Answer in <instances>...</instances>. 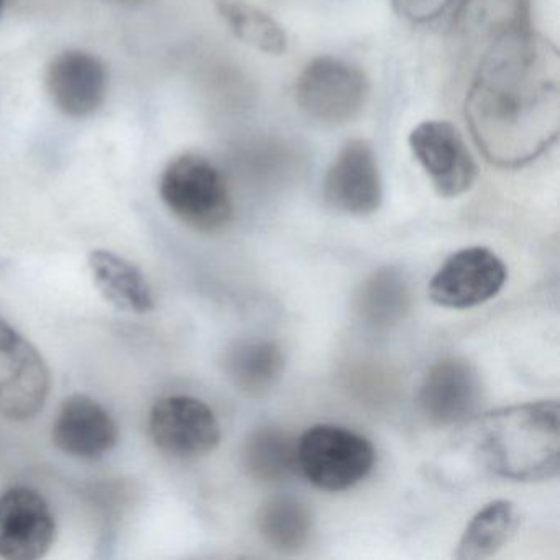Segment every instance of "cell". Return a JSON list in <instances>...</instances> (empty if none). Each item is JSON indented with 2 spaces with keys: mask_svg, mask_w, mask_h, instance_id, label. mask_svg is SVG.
<instances>
[{
  "mask_svg": "<svg viewBox=\"0 0 560 560\" xmlns=\"http://www.w3.org/2000/svg\"><path fill=\"white\" fill-rule=\"evenodd\" d=\"M471 139L488 163L521 168L556 143L560 130V57L529 28L485 50L465 100Z\"/></svg>",
  "mask_w": 560,
  "mask_h": 560,
  "instance_id": "1",
  "label": "cell"
},
{
  "mask_svg": "<svg viewBox=\"0 0 560 560\" xmlns=\"http://www.w3.org/2000/svg\"><path fill=\"white\" fill-rule=\"evenodd\" d=\"M478 455L498 477L542 481L560 467L559 402L537 401L488 412L478 422Z\"/></svg>",
  "mask_w": 560,
  "mask_h": 560,
  "instance_id": "2",
  "label": "cell"
},
{
  "mask_svg": "<svg viewBox=\"0 0 560 560\" xmlns=\"http://www.w3.org/2000/svg\"><path fill=\"white\" fill-rule=\"evenodd\" d=\"M160 196L166 208L195 231H221L234 215L221 170L196 153H185L168 163L160 179Z\"/></svg>",
  "mask_w": 560,
  "mask_h": 560,
  "instance_id": "3",
  "label": "cell"
},
{
  "mask_svg": "<svg viewBox=\"0 0 560 560\" xmlns=\"http://www.w3.org/2000/svg\"><path fill=\"white\" fill-rule=\"evenodd\" d=\"M375 457L369 439L340 425H313L298 439V470L324 491L355 487L369 477Z\"/></svg>",
  "mask_w": 560,
  "mask_h": 560,
  "instance_id": "4",
  "label": "cell"
},
{
  "mask_svg": "<svg viewBox=\"0 0 560 560\" xmlns=\"http://www.w3.org/2000/svg\"><path fill=\"white\" fill-rule=\"evenodd\" d=\"M369 97L366 74L340 58H316L298 78V106L310 119L324 126L352 122L365 109Z\"/></svg>",
  "mask_w": 560,
  "mask_h": 560,
  "instance_id": "5",
  "label": "cell"
},
{
  "mask_svg": "<svg viewBox=\"0 0 560 560\" xmlns=\"http://www.w3.org/2000/svg\"><path fill=\"white\" fill-rule=\"evenodd\" d=\"M51 375L37 347L0 317V416L27 421L44 409Z\"/></svg>",
  "mask_w": 560,
  "mask_h": 560,
  "instance_id": "6",
  "label": "cell"
},
{
  "mask_svg": "<svg viewBox=\"0 0 560 560\" xmlns=\"http://www.w3.org/2000/svg\"><path fill=\"white\" fill-rule=\"evenodd\" d=\"M149 432L163 454L175 458H199L221 442V424L214 411L192 396H166L150 412Z\"/></svg>",
  "mask_w": 560,
  "mask_h": 560,
  "instance_id": "7",
  "label": "cell"
},
{
  "mask_svg": "<svg viewBox=\"0 0 560 560\" xmlns=\"http://www.w3.org/2000/svg\"><path fill=\"white\" fill-rule=\"evenodd\" d=\"M409 149L442 198L470 191L478 168L455 126L447 120H425L409 133Z\"/></svg>",
  "mask_w": 560,
  "mask_h": 560,
  "instance_id": "8",
  "label": "cell"
},
{
  "mask_svg": "<svg viewBox=\"0 0 560 560\" xmlns=\"http://www.w3.org/2000/svg\"><path fill=\"white\" fill-rule=\"evenodd\" d=\"M506 281V267L485 247H470L447 258L429 283L438 306L468 310L493 300Z\"/></svg>",
  "mask_w": 560,
  "mask_h": 560,
  "instance_id": "9",
  "label": "cell"
},
{
  "mask_svg": "<svg viewBox=\"0 0 560 560\" xmlns=\"http://www.w3.org/2000/svg\"><path fill=\"white\" fill-rule=\"evenodd\" d=\"M55 537L54 511L38 491L18 487L0 494V559H42Z\"/></svg>",
  "mask_w": 560,
  "mask_h": 560,
  "instance_id": "10",
  "label": "cell"
},
{
  "mask_svg": "<svg viewBox=\"0 0 560 560\" xmlns=\"http://www.w3.org/2000/svg\"><path fill=\"white\" fill-rule=\"evenodd\" d=\"M327 205L343 214L363 215L378 211L383 183L372 143L363 139L347 142L324 176Z\"/></svg>",
  "mask_w": 560,
  "mask_h": 560,
  "instance_id": "11",
  "label": "cell"
},
{
  "mask_svg": "<svg viewBox=\"0 0 560 560\" xmlns=\"http://www.w3.org/2000/svg\"><path fill=\"white\" fill-rule=\"evenodd\" d=\"M483 401V385L467 360L451 357L429 369L419 388L422 415L435 425H455L477 416Z\"/></svg>",
  "mask_w": 560,
  "mask_h": 560,
  "instance_id": "12",
  "label": "cell"
},
{
  "mask_svg": "<svg viewBox=\"0 0 560 560\" xmlns=\"http://www.w3.org/2000/svg\"><path fill=\"white\" fill-rule=\"evenodd\" d=\"M54 444L81 460H100L116 448L119 428L110 412L88 395L68 396L51 429Z\"/></svg>",
  "mask_w": 560,
  "mask_h": 560,
  "instance_id": "13",
  "label": "cell"
},
{
  "mask_svg": "<svg viewBox=\"0 0 560 560\" xmlns=\"http://www.w3.org/2000/svg\"><path fill=\"white\" fill-rule=\"evenodd\" d=\"M106 67L100 58L81 50L58 55L47 70V88L55 106L81 119L96 113L107 96Z\"/></svg>",
  "mask_w": 560,
  "mask_h": 560,
  "instance_id": "14",
  "label": "cell"
},
{
  "mask_svg": "<svg viewBox=\"0 0 560 560\" xmlns=\"http://www.w3.org/2000/svg\"><path fill=\"white\" fill-rule=\"evenodd\" d=\"M94 283L114 307L129 313H150L155 306L152 288L142 271L109 250H94L90 255Z\"/></svg>",
  "mask_w": 560,
  "mask_h": 560,
  "instance_id": "15",
  "label": "cell"
},
{
  "mask_svg": "<svg viewBox=\"0 0 560 560\" xmlns=\"http://www.w3.org/2000/svg\"><path fill=\"white\" fill-rule=\"evenodd\" d=\"M224 370L245 395H267L283 375L284 355L273 340H241L225 353Z\"/></svg>",
  "mask_w": 560,
  "mask_h": 560,
  "instance_id": "16",
  "label": "cell"
},
{
  "mask_svg": "<svg viewBox=\"0 0 560 560\" xmlns=\"http://www.w3.org/2000/svg\"><path fill=\"white\" fill-rule=\"evenodd\" d=\"M242 464L254 480L281 483L298 471V439L283 429H255L245 439Z\"/></svg>",
  "mask_w": 560,
  "mask_h": 560,
  "instance_id": "17",
  "label": "cell"
},
{
  "mask_svg": "<svg viewBox=\"0 0 560 560\" xmlns=\"http://www.w3.org/2000/svg\"><path fill=\"white\" fill-rule=\"evenodd\" d=\"M457 28L462 37L487 48L500 38L527 28V0H464Z\"/></svg>",
  "mask_w": 560,
  "mask_h": 560,
  "instance_id": "18",
  "label": "cell"
},
{
  "mask_svg": "<svg viewBox=\"0 0 560 560\" xmlns=\"http://www.w3.org/2000/svg\"><path fill=\"white\" fill-rule=\"evenodd\" d=\"M520 521L516 504L508 500L491 501L468 523L455 559L481 560L494 556L516 534Z\"/></svg>",
  "mask_w": 560,
  "mask_h": 560,
  "instance_id": "19",
  "label": "cell"
},
{
  "mask_svg": "<svg viewBox=\"0 0 560 560\" xmlns=\"http://www.w3.org/2000/svg\"><path fill=\"white\" fill-rule=\"evenodd\" d=\"M313 514L307 504L293 497H277L258 514V530L268 546L280 552H296L307 542Z\"/></svg>",
  "mask_w": 560,
  "mask_h": 560,
  "instance_id": "20",
  "label": "cell"
},
{
  "mask_svg": "<svg viewBox=\"0 0 560 560\" xmlns=\"http://www.w3.org/2000/svg\"><path fill=\"white\" fill-rule=\"evenodd\" d=\"M219 12L235 37L255 50L280 57L287 51L288 37L271 15L247 0H218Z\"/></svg>",
  "mask_w": 560,
  "mask_h": 560,
  "instance_id": "21",
  "label": "cell"
},
{
  "mask_svg": "<svg viewBox=\"0 0 560 560\" xmlns=\"http://www.w3.org/2000/svg\"><path fill=\"white\" fill-rule=\"evenodd\" d=\"M409 293L401 275L380 270L360 294V313L373 324H393L408 311Z\"/></svg>",
  "mask_w": 560,
  "mask_h": 560,
  "instance_id": "22",
  "label": "cell"
},
{
  "mask_svg": "<svg viewBox=\"0 0 560 560\" xmlns=\"http://www.w3.org/2000/svg\"><path fill=\"white\" fill-rule=\"evenodd\" d=\"M454 0H392L399 18L412 24H428L441 18Z\"/></svg>",
  "mask_w": 560,
  "mask_h": 560,
  "instance_id": "23",
  "label": "cell"
},
{
  "mask_svg": "<svg viewBox=\"0 0 560 560\" xmlns=\"http://www.w3.org/2000/svg\"><path fill=\"white\" fill-rule=\"evenodd\" d=\"M116 2H119V4H126V5H137V4H142V2H145V0H116Z\"/></svg>",
  "mask_w": 560,
  "mask_h": 560,
  "instance_id": "24",
  "label": "cell"
},
{
  "mask_svg": "<svg viewBox=\"0 0 560 560\" xmlns=\"http://www.w3.org/2000/svg\"><path fill=\"white\" fill-rule=\"evenodd\" d=\"M4 11V0H0V14Z\"/></svg>",
  "mask_w": 560,
  "mask_h": 560,
  "instance_id": "25",
  "label": "cell"
}]
</instances>
